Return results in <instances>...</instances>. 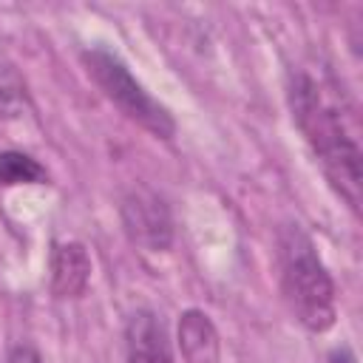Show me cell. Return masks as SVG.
<instances>
[{
  "instance_id": "obj_8",
  "label": "cell",
  "mask_w": 363,
  "mask_h": 363,
  "mask_svg": "<svg viewBox=\"0 0 363 363\" xmlns=\"http://www.w3.org/2000/svg\"><path fill=\"white\" fill-rule=\"evenodd\" d=\"M45 182H48V173L37 159L20 150L0 153V184L14 187V184H45Z\"/></svg>"
},
{
  "instance_id": "obj_3",
  "label": "cell",
  "mask_w": 363,
  "mask_h": 363,
  "mask_svg": "<svg viewBox=\"0 0 363 363\" xmlns=\"http://www.w3.org/2000/svg\"><path fill=\"white\" fill-rule=\"evenodd\" d=\"M85 68L91 74V79L99 85V91L136 125H142L145 130H150L159 139H170L176 133V122L170 116V111L164 105H159L125 68V62L102 48L85 51L82 54Z\"/></svg>"
},
{
  "instance_id": "obj_11",
  "label": "cell",
  "mask_w": 363,
  "mask_h": 363,
  "mask_svg": "<svg viewBox=\"0 0 363 363\" xmlns=\"http://www.w3.org/2000/svg\"><path fill=\"white\" fill-rule=\"evenodd\" d=\"M329 363H354V357H352L349 349H335L332 357H329Z\"/></svg>"
},
{
  "instance_id": "obj_2",
  "label": "cell",
  "mask_w": 363,
  "mask_h": 363,
  "mask_svg": "<svg viewBox=\"0 0 363 363\" xmlns=\"http://www.w3.org/2000/svg\"><path fill=\"white\" fill-rule=\"evenodd\" d=\"M278 258L281 286L295 320L309 332H326L335 323V284L318 258L312 238L298 224L281 230Z\"/></svg>"
},
{
  "instance_id": "obj_6",
  "label": "cell",
  "mask_w": 363,
  "mask_h": 363,
  "mask_svg": "<svg viewBox=\"0 0 363 363\" xmlns=\"http://www.w3.org/2000/svg\"><path fill=\"white\" fill-rule=\"evenodd\" d=\"M91 278V258L82 244L65 241L51 255V289L57 298H79Z\"/></svg>"
},
{
  "instance_id": "obj_5",
  "label": "cell",
  "mask_w": 363,
  "mask_h": 363,
  "mask_svg": "<svg viewBox=\"0 0 363 363\" xmlns=\"http://www.w3.org/2000/svg\"><path fill=\"white\" fill-rule=\"evenodd\" d=\"M125 340H128V363H173L164 326L147 309L130 315Z\"/></svg>"
},
{
  "instance_id": "obj_4",
  "label": "cell",
  "mask_w": 363,
  "mask_h": 363,
  "mask_svg": "<svg viewBox=\"0 0 363 363\" xmlns=\"http://www.w3.org/2000/svg\"><path fill=\"white\" fill-rule=\"evenodd\" d=\"M122 224L130 241L147 250H167L173 241V221L167 204L153 190H133L122 201Z\"/></svg>"
},
{
  "instance_id": "obj_10",
  "label": "cell",
  "mask_w": 363,
  "mask_h": 363,
  "mask_svg": "<svg viewBox=\"0 0 363 363\" xmlns=\"http://www.w3.org/2000/svg\"><path fill=\"white\" fill-rule=\"evenodd\" d=\"M6 363H43V357H40V352L31 349V346H14V349L9 352V360H6Z\"/></svg>"
},
{
  "instance_id": "obj_1",
  "label": "cell",
  "mask_w": 363,
  "mask_h": 363,
  "mask_svg": "<svg viewBox=\"0 0 363 363\" xmlns=\"http://www.w3.org/2000/svg\"><path fill=\"white\" fill-rule=\"evenodd\" d=\"M289 108L295 125L306 136L312 153L318 156L329 184L346 204L360 210V147L349 133L337 99L329 88L306 71L289 77Z\"/></svg>"
},
{
  "instance_id": "obj_7",
  "label": "cell",
  "mask_w": 363,
  "mask_h": 363,
  "mask_svg": "<svg viewBox=\"0 0 363 363\" xmlns=\"http://www.w3.org/2000/svg\"><path fill=\"white\" fill-rule=\"evenodd\" d=\"M179 349L187 363H218V332L204 312L187 309L179 318Z\"/></svg>"
},
{
  "instance_id": "obj_9",
  "label": "cell",
  "mask_w": 363,
  "mask_h": 363,
  "mask_svg": "<svg viewBox=\"0 0 363 363\" xmlns=\"http://www.w3.org/2000/svg\"><path fill=\"white\" fill-rule=\"evenodd\" d=\"M26 108V85L20 74L0 60V116H17Z\"/></svg>"
}]
</instances>
